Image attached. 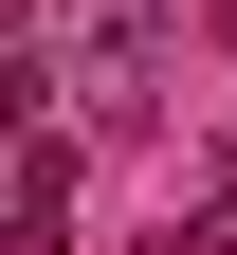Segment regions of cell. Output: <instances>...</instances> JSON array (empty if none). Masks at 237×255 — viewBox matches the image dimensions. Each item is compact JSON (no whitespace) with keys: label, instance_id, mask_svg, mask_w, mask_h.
Returning a JSON list of instances; mask_svg holds the SVG:
<instances>
[{"label":"cell","instance_id":"1","mask_svg":"<svg viewBox=\"0 0 237 255\" xmlns=\"http://www.w3.org/2000/svg\"><path fill=\"white\" fill-rule=\"evenodd\" d=\"M183 255H237V164L201 182V237H183Z\"/></svg>","mask_w":237,"mask_h":255},{"label":"cell","instance_id":"2","mask_svg":"<svg viewBox=\"0 0 237 255\" xmlns=\"http://www.w3.org/2000/svg\"><path fill=\"white\" fill-rule=\"evenodd\" d=\"M0 219H18V164H0Z\"/></svg>","mask_w":237,"mask_h":255}]
</instances>
